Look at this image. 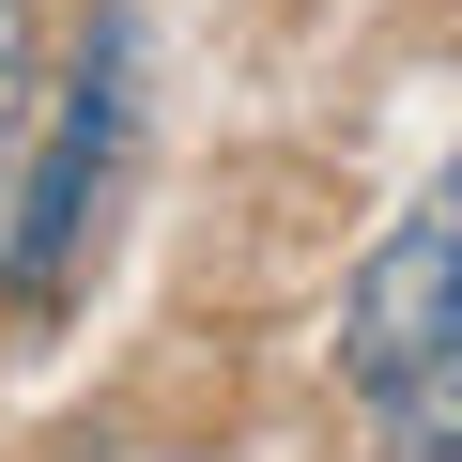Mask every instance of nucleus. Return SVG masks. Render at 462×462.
Returning <instances> with one entry per match:
<instances>
[{
  "label": "nucleus",
  "mask_w": 462,
  "mask_h": 462,
  "mask_svg": "<svg viewBox=\"0 0 462 462\" xmlns=\"http://www.w3.org/2000/svg\"><path fill=\"white\" fill-rule=\"evenodd\" d=\"M124 124H139V32L124 16H93L78 32V62H62V93L32 108V154H16V231H0V293H16L32 324H62V293H78V263H93V231H108V185H124Z\"/></svg>",
  "instance_id": "f257e3e1"
},
{
  "label": "nucleus",
  "mask_w": 462,
  "mask_h": 462,
  "mask_svg": "<svg viewBox=\"0 0 462 462\" xmlns=\"http://www.w3.org/2000/svg\"><path fill=\"white\" fill-rule=\"evenodd\" d=\"M431 339H462V154L431 170V200L355 263V309H339V370H355V401L401 385Z\"/></svg>",
  "instance_id": "f03ea898"
},
{
  "label": "nucleus",
  "mask_w": 462,
  "mask_h": 462,
  "mask_svg": "<svg viewBox=\"0 0 462 462\" xmlns=\"http://www.w3.org/2000/svg\"><path fill=\"white\" fill-rule=\"evenodd\" d=\"M370 431H385V462H462V339H431L401 385H370Z\"/></svg>",
  "instance_id": "7ed1b4c3"
},
{
  "label": "nucleus",
  "mask_w": 462,
  "mask_h": 462,
  "mask_svg": "<svg viewBox=\"0 0 462 462\" xmlns=\"http://www.w3.org/2000/svg\"><path fill=\"white\" fill-rule=\"evenodd\" d=\"M32 0H0V200H16V154H32Z\"/></svg>",
  "instance_id": "20e7f679"
}]
</instances>
